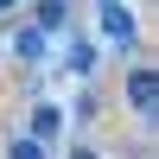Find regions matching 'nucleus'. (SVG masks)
I'll return each instance as SVG.
<instances>
[{
    "instance_id": "nucleus-1",
    "label": "nucleus",
    "mask_w": 159,
    "mask_h": 159,
    "mask_svg": "<svg viewBox=\"0 0 159 159\" xmlns=\"http://www.w3.org/2000/svg\"><path fill=\"white\" fill-rule=\"evenodd\" d=\"M127 108L140 121H153V108H159V70L153 64H127Z\"/></svg>"
},
{
    "instance_id": "nucleus-2",
    "label": "nucleus",
    "mask_w": 159,
    "mask_h": 159,
    "mask_svg": "<svg viewBox=\"0 0 159 159\" xmlns=\"http://www.w3.org/2000/svg\"><path fill=\"white\" fill-rule=\"evenodd\" d=\"M96 25H102V38L108 45H134V13H127V0H96Z\"/></svg>"
},
{
    "instance_id": "nucleus-3",
    "label": "nucleus",
    "mask_w": 159,
    "mask_h": 159,
    "mask_svg": "<svg viewBox=\"0 0 159 159\" xmlns=\"http://www.w3.org/2000/svg\"><path fill=\"white\" fill-rule=\"evenodd\" d=\"M25 134H32V140H45V147H57V134H64V108H57V102H32Z\"/></svg>"
},
{
    "instance_id": "nucleus-4",
    "label": "nucleus",
    "mask_w": 159,
    "mask_h": 159,
    "mask_svg": "<svg viewBox=\"0 0 159 159\" xmlns=\"http://www.w3.org/2000/svg\"><path fill=\"white\" fill-rule=\"evenodd\" d=\"M32 25L45 38H64L70 32V0H32Z\"/></svg>"
},
{
    "instance_id": "nucleus-5",
    "label": "nucleus",
    "mask_w": 159,
    "mask_h": 159,
    "mask_svg": "<svg viewBox=\"0 0 159 159\" xmlns=\"http://www.w3.org/2000/svg\"><path fill=\"white\" fill-rule=\"evenodd\" d=\"M45 51H51V38L38 32V25H19V32H13V57H19L25 70H38V64H45Z\"/></svg>"
},
{
    "instance_id": "nucleus-6",
    "label": "nucleus",
    "mask_w": 159,
    "mask_h": 159,
    "mask_svg": "<svg viewBox=\"0 0 159 159\" xmlns=\"http://www.w3.org/2000/svg\"><path fill=\"white\" fill-rule=\"evenodd\" d=\"M7 159H51V147L32 140V134H13V140H7Z\"/></svg>"
},
{
    "instance_id": "nucleus-7",
    "label": "nucleus",
    "mask_w": 159,
    "mask_h": 159,
    "mask_svg": "<svg viewBox=\"0 0 159 159\" xmlns=\"http://www.w3.org/2000/svg\"><path fill=\"white\" fill-rule=\"evenodd\" d=\"M70 70H76V76L96 70V45H89V38H70Z\"/></svg>"
},
{
    "instance_id": "nucleus-8",
    "label": "nucleus",
    "mask_w": 159,
    "mask_h": 159,
    "mask_svg": "<svg viewBox=\"0 0 159 159\" xmlns=\"http://www.w3.org/2000/svg\"><path fill=\"white\" fill-rule=\"evenodd\" d=\"M70 159H102V153L96 147H70Z\"/></svg>"
},
{
    "instance_id": "nucleus-9",
    "label": "nucleus",
    "mask_w": 159,
    "mask_h": 159,
    "mask_svg": "<svg viewBox=\"0 0 159 159\" xmlns=\"http://www.w3.org/2000/svg\"><path fill=\"white\" fill-rule=\"evenodd\" d=\"M13 13H19V0H0V19H13Z\"/></svg>"
}]
</instances>
